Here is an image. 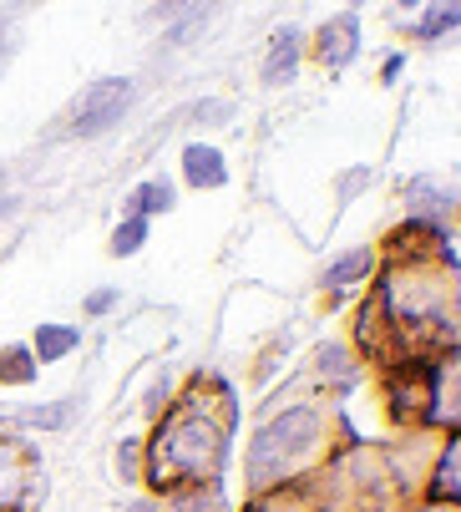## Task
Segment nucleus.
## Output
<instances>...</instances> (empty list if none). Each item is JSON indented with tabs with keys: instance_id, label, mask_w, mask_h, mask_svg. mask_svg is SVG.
<instances>
[{
	"instance_id": "f03ea898",
	"label": "nucleus",
	"mask_w": 461,
	"mask_h": 512,
	"mask_svg": "<svg viewBox=\"0 0 461 512\" xmlns=\"http://www.w3.org/2000/svg\"><path fill=\"white\" fill-rule=\"evenodd\" d=\"M315 431H320V411H310V406H294V411H284L279 421H269V426L254 436L249 482H254V487L279 482V477H284V462L310 447V442H315Z\"/></svg>"
},
{
	"instance_id": "7ed1b4c3",
	"label": "nucleus",
	"mask_w": 461,
	"mask_h": 512,
	"mask_svg": "<svg viewBox=\"0 0 461 512\" xmlns=\"http://www.w3.org/2000/svg\"><path fill=\"white\" fill-rule=\"evenodd\" d=\"M127 107H132V82L127 77H102V82H92L82 97H76V122L71 127L82 137H97L112 122H122Z\"/></svg>"
},
{
	"instance_id": "423d86ee",
	"label": "nucleus",
	"mask_w": 461,
	"mask_h": 512,
	"mask_svg": "<svg viewBox=\"0 0 461 512\" xmlns=\"http://www.w3.org/2000/svg\"><path fill=\"white\" fill-rule=\"evenodd\" d=\"M294 61H299V31H279L274 36V51L264 61V82H284L289 71H294Z\"/></svg>"
},
{
	"instance_id": "0eeeda50",
	"label": "nucleus",
	"mask_w": 461,
	"mask_h": 512,
	"mask_svg": "<svg viewBox=\"0 0 461 512\" xmlns=\"http://www.w3.org/2000/svg\"><path fill=\"white\" fill-rule=\"evenodd\" d=\"M76 340H82V335L66 330V325H41L36 330V355L41 360H61L66 350H76Z\"/></svg>"
},
{
	"instance_id": "f257e3e1",
	"label": "nucleus",
	"mask_w": 461,
	"mask_h": 512,
	"mask_svg": "<svg viewBox=\"0 0 461 512\" xmlns=\"http://www.w3.org/2000/svg\"><path fill=\"white\" fill-rule=\"evenodd\" d=\"M228 401L203 406V386L158 426V442H152V482L158 487H188V482H203L218 472L223 462V447H228Z\"/></svg>"
},
{
	"instance_id": "f3484780",
	"label": "nucleus",
	"mask_w": 461,
	"mask_h": 512,
	"mask_svg": "<svg viewBox=\"0 0 461 512\" xmlns=\"http://www.w3.org/2000/svg\"><path fill=\"white\" fill-rule=\"evenodd\" d=\"M6 51H11V46H6V41H0V61H6Z\"/></svg>"
},
{
	"instance_id": "9b49d317",
	"label": "nucleus",
	"mask_w": 461,
	"mask_h": 512,
	"mask_svg": "<svg viewBox=\"0 0 461 512\" xmlns=\"http://www.w3.org/2000/svg\"><path fill=\"white\" fill-rule=\"evenodd\" d=\"M21 426H66L71 421V401H56V406H31L16 416Z\"/></svg>"
},
{
	"instance_id": "a211bd4d",
	"label": "nucleus",
	"mask_w": 461,
	"mask_h": 512,
	"mask_svg": "<svg viewBox=\"0 0 461 512\" xmlns=\"http://www.w3.org/2000/svg\"><path fill=\"white\" fill-rule=\"evenodd\" d=\"M137 512H147V507H137Z\"/></svg>"
},
{
	"instance_id": "4468645a",
	"label": "nucleus",
	"mask_w": 461,
	"mask_h": 512,
	"mask_svg": "<svg viewBox=\"0 0 461 512\" xmlns=\"http://www.w3.org/2000/svg\"><path fill=\"white\" fill-rule=\"evenodd\" d=\"M456 26V11L451 6H436L426 21H421V36H441V31H451Z\"/></svg>"
},
{
	"instance_id": "1a4fd4ad",
	"label": "nucleus",
	"mask_w": 461,
	"mask_h": 512,
	"mask_svg": "<svg viewBox=\"0 0 461 512\" xmlns=\"http://www.w3.org/2000/svg\"><path fill=\"white\" fill-rule=\"evenodd\" d=\"M36 376V365H31V350L11 345L6 355H0V381H11V386H26Z\"/></svg>"
},
{
	"instance_id": "ddd939ff",
	"label": "nucleus",
	"mask_w": 461,
	"mask_h": 512,
	"mask_svg": "<svg viewBox=\"0 0 461 512\" xmlns=\"http://www.w3.org/2000/svg\"><path fill=\"white\" fill-rule=\"evenodd\" d=\"M456 457H461V452H456V442H451L446 457H441V467H436V497H446V502L456 497Z\"/></svg>"
},
{
	"instance_id": "2eb2a0df",
	"label": "nucleus",
	"mask_w": 461,
	"mask_h": 512,
	"mask_svg": "<svg viewBox=\"0 0 461 512\" xmlns=\"http://www.w3.org/2000/svg\"><path fill=\"white\" fill-rule=\"evenodd\" d=\"M11 472H16V452H11V447H0V487H11V482H16Z\"/></svg>"
},
{
	"instance_id": "f8f14e48",
	"label": "nucleus",
	"mask_w": 461,
	"mask_h": 512,
	"mask_svg": "<svg viewBox=\"0 0 461 512\" xmlns=\"http://www.w3.org/2000/svg\"><path fill=\"white\" fill-rule=\"evenodd\" d=\"M142 239H147V224L142 218H127V224L117 229V239H112V254H137Z\"/></svg>"
},
{
	"instance_id": "39448f33",
	"label": "nucleus",
	"mask_w": 461,
	"mask_h": 512,
	"mask_svg": "<svg viewBox=\"0 0 461 512\" xmlns=\"http://www.w3.org/2000/svg\"><path fill=\"white\" fill-rule=\"evenodd\" d=\"M183 173H188V183L193 188H218L228 173H223V158L213 153V148H203V142H193V148L183 153Z\"/></svg>"
},
{
	"instance_id": "20e7f679",
	"label": "nucleus",
	"mask_w": 461,
	"mask_h": 512,
	"mask_svg": "<svg viewBox=\"0 0 461 512\" xmlns=\"http://www.w3.org/2000/svg\"><path fill=\"white\" fill-rule=\"evenodd\" d=\"M355 36H360L355 16H335V21L320 31V61H325V66H345V61L355 56Z\"/></svg>"
},
{
	"instance_id": "6e6552de",
	"label": "nucleus",
	"mask_w": 461,
	"mask_h": 512,
	"mask_svg": "<svg viewBox=\"0 0 461 512\" xmlns=\"http://www.w3.org/2000/svg\"><path fill=\"white\" fill-rule=\"evenodd\" d=\"M365 274H370V254H365V249H355V254H345V259H335V264L325 269V284L345 289V284H360Z\"/></svg>"
},
{
	"instance_id": "dca6fc26",
	"label": "nucleus",
	"mask_w": 461,
	"mask_h": 512,
	"mask_svg": "<svg viewBox=\"0 0 461 512\" xmlns=\"http://www.w3.org/2000/svg\"><path fill=\"white\" fill-rule=\"evenodd\" d=\"M112 300H117L112 289H102V295H92V300H87V310H92V315H102V310H112Z\"/></svg>"
},
{
	"instance_id": "9d476101",
	"label": "nucleus",
	"mask_w": 461,
	"mask_h": 512,
	"mask_svg": "<svg viewBox=\"0 0 461 512\" xmlns=\"http://www.w3.org/2000/svg\"><path fill=\"white\" fill-rule=\"evenodd\" d=\"M132 208L137 213H163V208H173V188L168 183H142L132 193Z\"/></svg>"
}]
</instances>
